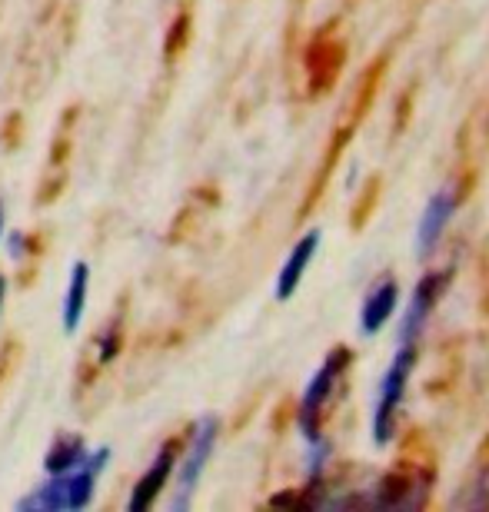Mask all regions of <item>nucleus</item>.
<instances>
[{
    "label": "nucleus",
    "mask_w": 489,
    "mask_h": 512,
    "mask_svg": "<svg viewBox=\"0 0 489 512\" xmlns=\"http://www.w3.org/2000/svg\"><path fill=\"white\" fill-rule=\"evenodd\" d=\"M413 363H416V346L413 343H400V353L393 356L390 370H386L383 383H380V393H376V409H373V439H376V446L390 443L393 426H396V413H400L406 383H410V373H413Z\"/></svg>",
    "instance_id": "nucleus-1"
},
{
    "label": "nucleus",
    "mask_w": 489,
    "mask_h": 512,
    "mask_svg": "<svg viewBox=\"0 0 489 512\" xmlns=\"http://www.w3.org/2000/svg\"><path fill=\"white\" fill-rule=\"evenodd\" d=\"M346 366H350V350H346V346H336V350L320 363V370L313 373L307 393L300 399V429L310 443H320V423H323L326 406H330L333 389L340 383Z\"/></svg>",
    "instance_id": "nucleus-2"
},
{
    "label": "nucleus",
    "mask_w": 489,
    "mask_h": 512,
    "mask_svg": "<svg viewBox=\"0 0 489 512\" xmlns=\"http://www.w3.org/2000/svg\"><path fill=\"white\" fill-rule=\"evenodd\" d=\"M433 486V469L423 466L420 459H403L393 473L383 476V486L376 493V506L383 509H416L426 503Z\"/></svg>",
    "instance_id": "nucleus-3"
},
{
    "label": "nucleus",
    "mask_w": 489,
    "mask_h": 512,
    "mask_svg": "<svg viewBox=\"0 0 489 512\" xmlns=\"http://www.w3.org/2000/svg\"><path fill=\"white\" fill-rule=\"evenodd\" d=\"M217 433H220V423L213 416L200 419L197 429H193L190 449H187V456H183V466H180V476H177L173 509H187L190 506V499H193V493H197V486H200L203 469H207V463H210L213 446H217Z\"/></svg>",
    "instance_id": "nucleus-4"
},
{
    "label": "nucleus",
    "mask_w": 489,
    "mask_h": 512,
    "mask_svg": "<svg viewBox=\"0 0 489 512\" xmlns=\"http://www.w3.org/2000/svg\"><path fill=\"white\" fill-rule=\"evenodd\" d=\"M453 280V270H436V273H426L413 290V300H410V310L403 316V330H400V343H413L420 336L426 316L433 313V306L440 303V296L446 293V286Z\"/></svg>",
    "instance_id": "nucleus-5"
},
{
    "label": "nucleus",
    "mask_w": 489,
    "mask_h": 512,
    "mask_svg": "<svg viewBox=\"0 0 489 512\" xmlns=\"http://www.w3.org/2000/svg\"><path fill=\"white\" fill-rule=\"evenodd\" d=\"M456 203H460V197L453 193V187L436 190L430 197V203H426V210L420 217V227H416V253L420 256H430L436 250L443 230L450 227V220L456 213Z\"/></svg>",
    "instance_id": "nucleus-6"
},
{
    "label": "nucleus",
    "mask_w": 489,
    "mask_h": 512,
    "mask_svg": "<svg viewBox=\"0 0 489 512\" xmlns=\"http://www.w3.org/2000/svg\"><path fill=\"white\" fill-rule=\"evenodd\" d=\"M173 466H177V443L170 439V443L160 446V453L154 456V463H150L147 473L137 479L134 493H130V499H127V509L144 512V509L154 506L160 499V493H163V486L170 483Z\"/></svg>",
    "instance_id": "nucleus-7"
},
{
    "label": "nucleus",
    "mask_w": 489,
    "mask_h": 512,
    "mask_svg": "<svg viewBox=\"0 0 489 512\" xmlns=\"http://www.w3.org/2000/svg\"><path fill=\"white\" fill-rule=\"evenodd\" d=\"M320 237H323L320 230L303 233V237L297 240V247L290 250L287 263H283V270L277 276V300H290V296L300 290L303 276H307L313 256H317V250H320Z\"/></svg>",
    "instance_id": "nucleus-8"
},
{
    "label": "nucleus",
    "mask_w": 489,
    "mask_h": 512,
    "mask_svg": "<svg viewBox=\"0 0 489 512\" xmlns=\"http://www.w3.org/2000/svg\"><path fill=\"white\" fill-rule=\"evenodd\" d=\"M396 303H400V286H396L393 276H383V280L373 283V290L366 293L363 310H360V333L376 336L386 326V320L393 316Z\"/></svg>",
    "instance_id": "nucleus-9"
},
{
    "label": "nucleus",
    "mask_w": 489,
    "mask_h": 512,
    "mask_svg": "<svg viewBox=\"0 0 489 512\" xmlns=\"http://www.w3.org/2000/svg\"><path fill=\"white\" fill-rule=\"evenodd\" d=\"M307 67L313 77V90H326L343 67V44H336L333 37H317V44L307 54Z\"/></svg>",
    "instance_id": "nucleus-10"
},
{
    "label": "nucleus",
    "mask_w": 489,
    "mask_h": 512,
    "mask_svg": "<svg viewBox=\"0 0 489 512\" xmlns=\"http://www.w3.org/2000/svg\"><path fill=\"white\" fill-rule=\"evenodd\" d=\"M456 509L470 506V509H489V436L476 449V463H473V473L466 479L463 493L453 499Z\"/></svg>",
    "instance_id": "nucleus-11"
},
{
    "label": "nucleus",
    "mask_w": 489,
    "mask_h": 512,
    "mask_svg": "<svg viewBox=\"0 0 489 512\" xmlns=\"http://www.w3.org/2000/svg\"><path fill=\"white\" fill-rule=\"evenodd\" d=\"M87 293H90V266L74 263V270H70V283H67V296H64V330L67 333H77L80 320H84Z\"/></svg>",
    "instance_id": "nucleus-12"
},
{
    "label": "nucleus",
    "mask_w": 489,
    "mask_h": 512,
    "mask_svg": "<svg viewBox=\"0 0 489 512\" xmlns=\"http://www.w3.org/2000/svg\"><path fill=\"white\" fill-rule=\"evenodd\" d=\"M87 443L80 436H57L54 446L47 449L44 456V469L47 476H60V473H70V469H77L80 463L87 459Z\"/></svg>",
    "instance_id": "nucleus-13"
},
{
    "label": "nucleus",
    "mask_w": 489,
    "mask_h": 512,
    "mask_svg": "<svg viewBox=\"0 0 489 512\" xmlns=\"http://www.w3.org/2000/svg\"><path fill=\"white\" fill-rule=\"evenodd\" d=\"M17 509H34V512H67V473L50 476L47 483H40L34 493H27L17 503Z\"/></svg>",
    "instance_id": "nucleus-14"
},
{
    "label": "nucleus",
    "mask_w": 489,
    "mask_h": 512,
    "mask_svg": "<svg viewBox=\"0 0 489 512\" xmlns=\"http://www.w3.org/2000/svg\"><path fill=\"white\" fill-rule=\"evenodd\" d=\"M376 187H380V180H373V187H370V203L376 200ZM366 213H370V207H363V203L353 210V230H360V227H363V223H366Z\"/></svg>",
    "instance_id": "nucleus-15"
},
{
    "label": "nucleus",
    "mask_w": 489,
    "mask_h": 512,
    "mask_svg": "<svg viewBox=\"0 0 489 512\" xmlns=\"http://www.w3.org/2000/svg\"><path fill=\"white\" fill-rule=\"evenodd\" d=\"M7 247H10V256H20V253H24V233H10V243H7Z\"/></svg>",
    "instance_id": "nucleus-16"
},
{
    "label": "nucleus",
    "mask_w": 489,
    "mask_h": 512,
    "mask_svg": "<svg viewBox=\"0 0 489 512\" xmlns=\"http://www.w3.org/2000/svg\"><path fill=\"white\" fill-rule=\"evenodd\" d=\"M4 300H7V280H4V273H0V313H4Z\"/></svg>",
    "instance_id": "nucleus-17"
},
{
    "label": "nucleus",
    "mask_w": 489,
    "mask_h": 512,
    "mask_svg": "<svg viewBox=\"0 0 489 512\" xmlns=\"http://www.w3.org/2000/svg\"><path fill=\"white\" fill-rule=\"evenodd\" d=\"M0 237H4V203H0Z\"/></svg>",
    "instance_id": "nucleus-18"
}]
</instances>
